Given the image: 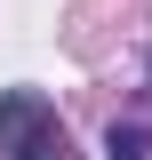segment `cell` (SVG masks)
Returning <instances> with one entry per match:
<instances>
[{
    "mask_svg": "<svg viewBox=\"0 0 152 160\" xmlns=\"http://www.w3.org/2000/svg\"><path fill=\"white\" fill-rule=\"evenodd\" d=\"M0 160H72V128L56 120V104L32 88L0 96Z\"/></svg>",
    "mask_w": 152,
    "mask_h": 160,
    "instance_id": "6da1fadb",
    "label": "cell"
},
{
    "mask_svg": "<svg viewBox=\"0 0 152 160\" xmlns=\"http://www.w3.org/2000/svg\"><path fill=\"white\" fill-rule=\"evenodd\" d=\"M104 152H112V160H152V120H112Z\"/></svg>",
    "mask_w": 152,
    "mask_h": 160,
    "instance_id": "7a4b0ae2",
    "label": "cell"
}]
</instances>
